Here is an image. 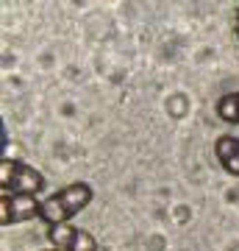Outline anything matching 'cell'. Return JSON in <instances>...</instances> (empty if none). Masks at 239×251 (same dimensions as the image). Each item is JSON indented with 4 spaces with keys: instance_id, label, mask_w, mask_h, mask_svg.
Listing matches in <instances>:
<instances>
[{
    "instance_id": "obj_9",
    "label": "cell",
    "mask_w": 239,
    "mask_h": 251,
    "mask_svg": "<svg viewBox=\"0 0 239 251\" xmlns=\"http://www.w3.org/2000/svg\"><path fill=\"white\" fill-rule=\"evenodd\" d=\"M237 42H239V34H237Z\"/></svg>"
},
{
    "instance_id": "obj_2",
    "label": "cell",
    "mask_w": 239,
    "mask_h": 251,
    "mask_svg": "<svg viewBox=\"0 0 239 251\" xmlns=\"http://www.w3.org/2000/svg\"><path fill=\"white\" fill-rule=\"evenodd\" d=\"M0 187L3 196H36L44 187V176L36 168L17 159H3L0 165Z\"/></svg>"
},
{
    "instance_id": "obj_4",
    "label": "cell",
    "mask_w": 239,
    "mask_h": 251,
    "mask_svg": "<svg viewBox=\"0 0 239 251\" xmlns=\"http://www.w3.org/2000/svg\"><path fill=\"white\" fill-rule=\"evenodd\" d=\"M31 218H42V201L36 196H3L0 198V224H22Z\"/></svg>"
},
{
    "instance_id": "obj_3",
    "label": "cell",
    "mask_w": 239,
    "mask_h": 251,
    "mask_svg": "<svg viewBox=\"0 0 239 251\" xmlns=\"http://www.w3.org/2000/svg\"><path fill=\"white\" fill-rule=\"evenodd\" d=\"M47 240L53 243V249L59 251H98V240L72 224L47 226Z\"/></svg>"
},
{
    "instance_id": "obj_6",
    "label": "cell",
    "mask_w": 239,
    "mask_h": 251,
    "mask_svg": "<svg viewBox=\"0 0 239 251\" xmlns=\"http://www.w3.org/2000/svg\"><path fill=\"white\" fill-rule=\"evenodd\" d=\"M217 115L225 123H239V92H228L217 100Z\"/></svg>"
},
{
    "instance_id": "obj_7",
    "label": "cell",
    "mask_w": 239,
    "mask_h": 251,
    "mask_svg": "<svg viewBox=\"0 0 239 251\" xmlns=\"http://www.w3.org/2000/svg\"><path fill=\"white\" fill-rule=\"evenodd\" d=\"M234 28H237V34H239V9H237V17H234Z\"/></svg>"
},
{
    "instance_id": "obj_1",
    "label": "cell",
    "mask_w": 239,
    "mask_h": 251,
    "mask_svg": "<svg viewBox=\"0 0 239 251\" xmlns=\"http://www.w3.org/2000/svg\"><path fill=\"white\" fill-rule=\"evenodd\" d=\"M92 187L87 181H72L64 190H59L56 196H50L47 201H42V221L47 226L56 224H70L72 215H78L81 209H87L92 204Z\"/></svg>"
},
{
    "instance_id": "obj_8",
    "label": "cell",
    "mask_w": 239,
    "mask_h": 251,
    "mask_svg": "<svg viewBox=\"0 0 239 251\" xmlns=\"http://www.w3.org/2000/svg\"><path fill=\"white\" fill-rule=\"evenodd\" d=\"M44 251H59V249H44Z\"/></svg>"
},
{
    "instance_id": "obj_5",
    "label": "cell",
    "mask_w": 239,
    "mask_h": 251,
    "mask_svg": "<svg viewBox=\"0 0 239 251\" xmlns=\"http://www.w3.org/2000/svg\"><path fill=\"white\" fill-rule=\"evenodd\" d=\"M214 156L220 159L225 173L239 176V137H231V134L217 137V143H214Z\"/></svg>"
}]
</instances>
